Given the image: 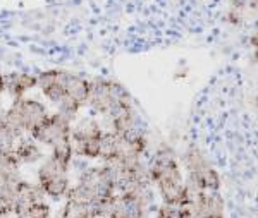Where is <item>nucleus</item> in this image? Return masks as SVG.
<instances>
[{
  "mask_svg": "<svg viewBox=\"0 0 258 218\" xmlns=\"http://www.w3.org/2000/svg\"><path fill=\"white\" fill-rule=\"evenodd\" d=\"M150 182L155 184L164 204L179 208L189 201L184 174L176 150L169 142H160L148 163Z\"/></svg>",
  "mask_w": 258,
  "mask_h": 218,
  "instance_id": "1",
  "label": "nucleus"
},
{
  "mask_svg": "<svg viewBox=\"0 0 258 218\" xmlns=\"http://www.w3.org/2000/svg\"><path fill=\"white\" fill-rule=\"evenodd\" d=\"M48 105L35 96H23L12 100L11 107L6 108L7 129L16 139L30 134L41 120L48 117Z\"/></svg>",
  "mask_w": 258,
  "mask_h": 218,
  "instance_id": "2",
  "label": "nucleus"
},
{
  "mask_svg": "<svg viewBox=\"0 0 258 218\" xmlns=\"http://www.w3.org/2000/svg\"><path fill=\"white\" fill-rule=\"evenodd\" d=\"M86 107L93 115L105 117L120 107H133L131 93L114 79H93Z\"/></svg>",
  "mask_w": 258,
  "mask_h": 218,
  "instance_id": "3",
  "label": "nucleus"
},
{
  "mask_svg": "<svg viewBox=\"0 0 258 218\" xmlns=\"http://www.w3.org/2000/svg\"><path fill=\"white\" fill-rule=\"evenodd\" d=\"M36 184L47 198L59 201L71 187V169L60 165L52 157H45L36 170Z\"/></svg>",
  "mask_w": 258,
  "mask_h": 218,
  "instance_id": "4",
  "label": "nucleus"
},
{
  "mask_svg": "<svg viewBox=\"0 0 258 218\" xmlns=\"http://www.w3.org/2000/svg\"><path fill=\"white\" fill-rule=\"evenodd\" d=\"M71 129H73V120L55 110L53 114H48L47 119L41 120L28 136H31L38 144L52 148L57 142L71 139Z\"/></svg>",
  "mask_w": 258,
  "mask_h": 218,
  "instance_id": "5",
  "label": "nucleus"
},
{
  "mask_svg": "<svg viewBox=\"0 0 258 218\" xmlns=\"http://www.w3.org/2000/svg\"><path fill=\"white\" fill-rule=\"evenodd\" d=\"M69 70L66 69H47L36 74V88L41 96L52 105H59L66 98V79Z\"/></svg>",
  "mask_w": 258,
  "mask_h": 218,
  "instance_id": "6",
  "label": "nucleus"
},
{
  "mask_svg": "<svg viewBox=\"0 0 258 218\" xmlns=\"http://www.w3.org/2000/svg\"><path fill=\"white\" fill-rule=\"evenodd\" d=\"M36 88V74L24 72V70H12L6 74V95L11 100L23 98Z\"/></svg>",
  "mask_w": 258,
  "mask_h": 218,
  "instance_id": "7",
  "label": "nucleus"
},
{
  "mask_svg": "<svg viewBox=\"0 0 258 218\" xmlns=\"http://www.w3.org/2000/svg\"><path fill=\"white\" fill-rule=\"evenodd\" d=\"M14 155L18 157L21 165H36L45 158L43 146L38 144L31 136H23L16 141Z\"/></svg>",
  "mask_w": 258,
  "mask_h": 218,
  "instance_id": "8",
  "label": "nucleus"
},
{
  "mask_svg": "<svg viewBox=\"0 0 258 218\" xmlns=\"http://www.w3.org/2000/svg\"><path fill=\"white\" fill-rule=\"evenodd\" d=\"M90 88L91 81L86 78L80 76V74H74L69 70L68 79H66V96L71 100H74L76 103H80L83 108L88 103V96H90Z\"/></svg>",
  "mask_w": 258,
  "mask_h": 218,
  "instance_id": "9",
  "label": "nucleus"
},
{
  "mask_svg": "<svg viewBox=\"0 0 258 218\" xmlns=\"http://www.w3.org/2000/svg\"><path fill=\"white\" fill-rule=\"evenodd\" d=\"M48 157H52L53 160L57 163H60V165L68 167V169H73V163H74V158L76 157H74L71 139H64V141L57 142V144H53L52 148H50Z\"/></svg>",
  "mask_w": 258,
  "mask_h": 218,
  "instance_id": "10",
  "label": "nucleus"
},
{
  "mask_svg": "<svg viewBox=\"0 0 258 218\" xmlns=\"http://www.w3.org/2000/svg\"><path fill=\"white\" fill-rule=\"evenodd\" d=\"M50 204L45 199H40L36 203H33L26 211V216L24 218H50Z\"/></svg>",
  "mask_w": 258,
  "mask_h": 218,
  "instance_id": "11",
  "label": "nucleus"
},
{
  "mask_svg": "<svg viewBox=\"0 0 258 218\" xmlns=\"http://www.w3.org/2000/svg\"><path fill=\"white\" fill-rule=\"evenodd\" d=\"M243 21H244V12L231 9V7H229V11L226 12V16H224V23L229 24V26H241Z\"/></svg>",
  "mask_w": 258,
  "mask_h": 218,
  "instance_id": "12",
  "label": "nucleus"
},
{
  "mask_svg": "<svg viewBox=\"0 0 258 218\" xmlns=\"http://www.w3.org/2000/svg\"><path fill=\"white\" fill-rule=\"evenodd\" d=\"M229 7L239 12H244L248 9V0H229Z\"/></svg>",
  "mask_w": 258,
  "mask_h": 218,
  "instance_id": "13",
  "label": "nucleus"
},
{
  "mask_svg": "<svg viewBox=\"0 0 258 218\" xmlns=\"http://www.w3.org/2000/svg\"><path fill=\"white\" fill-rule=\"evenodd\" d=\"M6 95V74L0 70V105H2V96Z\"/></svg>",
  "mask_w": 258,
  "mask_h": 218,
  "instance_id": "14",
  "label": "nucleus"
},
{
  "mask_svg": "<svg viewBox=\"0 0 258 218\" xmlns=\"http://www.w3.org/2000/svg\"><path fill=\"white\" fill-rule=\"evenodd\" d=\"M57 218H59V216H57Z\"/></svg>",
  "mask_w": 258,
  "mask_h": 218,
  "instance_id": "15",
  "label": "nucleus"
}]
</instances>
